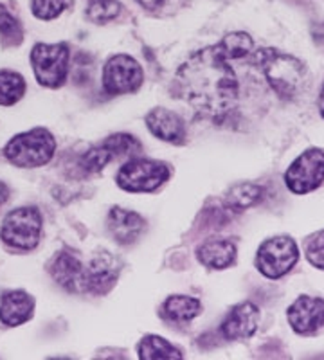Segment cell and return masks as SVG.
<instances>
[{
	"mask_svg": "<svg viewBox=\"0 0 324 360\" xmlns=\"http://www.w3.org/2000/svg\"><path fill=\"white\" fill-rule=\"evenodd\" d=\"M231 62L233 56L218 41L191 54L176 70V92L202 117L223 121L238 105L240 85Z\"/></svg>",
	"mask_w": 324,
	"mask_h": 360,
	"instance_id": "obj_1",
	"label": "cell"
},
{
	"mask_svg": "<svg viewBox=\"0 0 324 360\" xmlns=\"http://www.w3.org/2000/svg\"><path fill=\"white\" fill-rule=\"evenodd\" d=\"M256 63L261 69L271 89L281 99L296 98L303 89L306 79V65L299 58L265 47L256 53Z\"/></svg>",
	"mask_w": 324,
	"mask_h": 360,
	"instance_id": "obj_2",
	"label": "cell"
},
{
	"mask_svg": "<svg viewBox=\"0 0 324 360\" xmlns=\"http://www.w3.org/2000/svg\"><path fill=\"white\" fill-rule=\"evenodd\" d=\"M56 141L46 128H33L9 139L4 157L17 168H41L54 157Z\"/></svg>",
	"mask_w": 324,
	"mask_h": 360,
	"instance_id": "obj_3",
	"label": "cell"
},
{
	"mask_svg": "<svg viewBox=\"0 0 324 360\" xmlns=\"http://www.w3.org/2000/svg\"><path fill=\"white\" fill-rule=\"evenodd\" d=\"M41 231H44V217L40 209L34 205H22L6 214L0 225V240L9 249L29 252L37 249L40 243Z\"/></svg>",
	"mask_w": 324,
	"mask_h": 360,
	"instance_id": "obj_4",
	"label": "cell"
},
{
	"mask_svg": "<svg viewBox=\"0 0 324 360\" xmlns=\"http://www.w3.org/2000/svg\"><path fill=\"white\" fill-rule=\"evenodd\" d=\"M169 175H171V169L166 162L131 157L119 168L115 175V182L123 191L152 193L164 184Z\"/></svg>",
	"mask_w": 324,
	"mask_h": 360,
	"instance_id": "obj_5",
	"label": "cell"
},
{
	"mask_svg": "<svg viewBox=\"0 0 324 360\" xmlns=\"http://www.w3.org/2000/svg\"><path fill=\"white\" fill-rule=\"evenodd\" d=\"M69 56L70 51L65 41L34 45L31 51V67L38 85L60 89L69 74Z\"/></svg>",
	"mask_w": 324,
	"mask_h": 360,
	"instance_id": "obj_6",
	"label": "cell"
},
{
	"mask_svg": "<svg viewBox=\"0 0 324 360\" xmlns=\"http://www.w3.org/2000/svg\"><path fill=\"white\" fill-rule=\"evenodd\" d=\"M299 262V247L290 236L268 238L256 252V269L267 279H279L288 274Z\"/></svg>",
	"mask_w": 324,
	"mask_h": 360,
	"instance_id": "obj_7",
	"label": "cell"
},
{
	"mask_svg": "<svg viewBox=\"0 0 324 360\" xmlns=\"http://www.w3.org/2000/svg\"><path fill=\"white\" fill-rule=\"evenodd\" d=\"M324 182V150L310 148L288 166L285 184L296 195L316 191Z\"/></svg>",
	"mask_w": 324,
	"mask_h": 360,
	"instance_id": "obj_8",
	"label": "cell"
},
{
	"mask_svg": "<svg viewBox=\"0 0 324 360\" xmlns=\"http://www.w3.org/2000/svg\"><path fill=\"white\" fill-rule=\"evenodd\" d=\"M141 150H143V144L134 135H110L82 157V169L86 173H99L112 160L119 157H136Z\"/></svg>",
	"mask_w": 324,
	"mask_h": 360,
	"instance_id": "obj_9",
	"label": "cell"
},
{
	"mask_svg": "<svg viewBox=\"0 0 324 360\" xmlns=\"http://www.w3.org/2000/svg\"><path fill=\"white\" fill-rule=\"evenodd\" d=\"M144 74L137 60L128 54H115L103 70V86L108 94H134L141 89Z\"/></svg>",
	"mask_w": 324,
	"mask_h": 360,
	"instance_id": "obj_10",
	"label": "cell"
},
{
	"mask_svg": "<svg viewBox=\"0 0 324 360\" xmlns=\"http://www.w3.org/2000/svg\"><path fill=\"white\" fill-rule=\"evenodd\" d=\"M287 319L297 335H313L324 328V299L299 295L288 307Z\"/></svg>",
	"mask_w": 324,
	"mask_h": 360,
	"instance_id": "obj_11",
	"label": "cell"
},
{
	"mask_svg": "<svg viewBox=\"0 0 324 360\" xmlns=\"http://www.w3.org/2000/svg\"><path fill=\"white\" fill-rule=\"evenodd\" d=\"M85 266L79 256L72 250H62L53 258L49 272L54 281L67 292L83 294L85 292Z\"/></svg>",
	"mask_w": 324,
	"mask_h": 360,
	"instance_id": "obj_12",
	"label": "cell"
},
{
	"mask_svg": "<svg viewBox=\"0 0 324 360\" xmlns=\"http://www.w3.org/2000/svg\"><path fill=\"white\" fill-rule=\"evenodd\" d=\"M108 233L121 245L136 243L146 231V220L139 213L124 207H112L107 218Z\"/></svg>",
	"mask_w": 324,
	"mask_h": 360,
	"instance_id": "obj_13",
	"label": "cell"
},
{
	"mask_svg": "<svg viewBox=\"0 0 324 360\" xmlns=\"http://www.w3.org/2000/svg\"><path fill=\"white\" fill-rule=\"evenodd\" d=\"M259 323V308L256 304L249 303H240L227 314L223 319L220 332L226 339L229 340H243L250 339L258 330Z\"/></svg>",
	"mask_w": 324,
	"mask_h": 360,
	"instance_id": "obj_14",
	"label": "cell"
},
{
	"mask_svg": "<svg viewBox=\"0 0 324 360\" xmlns=\"http://www.w3.org/2000/svg\"><path fill=\"white\" fill-rule=\"evenodd\" d=\"M119 274L117 259L101 252L96 254L85 266V292L91 294H105L112 288V285Z\"/></svg>",
	"mask_w": 324,
	"mask_h": 360,
	"instance_id": "obj_15",
	"label": "cell"
},
{
	"mask_svg": "<svg viewBox=\"0 0 324 360\" xmlns=\"http://www.w3.org/2000/svg\"><path fill=\"white\" fill-rule=\"evenodd\" d=\"M34 314V297L24 290H9L0 295V323L17 328L31 321Z\"/></svg>",
	"mask_w": 324,
	"mask_h": 360,
	"instance_id": "obj_16",
	"label": "cell"
},
{
	"mask_svg": "<svg viewBox=\"0 0 324 360\" xmlns=\"http://www.w3.org/2000/svg\"><path fill=\"white\" fill-rule=\"evenodd\" d=\"M146 127L157 139L169 144H182L186 141V124L181 115L168 108H153L146 115Z\"/></svg>",
	"mask_w": 324,
	"mask_h": 360,
	"instance_id": "obj_17",
	"label": "cell"
},
{
	"mask_svg": "<svg viewBox=\"0 0 324 360\" xmlns=\"http://www.w3.org/2000/svg\"><path fill=\"white\" fill-rule=\"evenodd\" d=\"M197 258L207 269H227L236 262V243L227 238H211L198 247Z\"/></svg>",
	"mask_w": 324,
	"mask_h": 360,
	"instance_id": "obj_18",
	"label": "cell"
},
{
	"mask_svg": "<svg viewBox=\"0 0 324 360\" xmlns=\"http://www.w3.org/2000/svg\"><path fill=\"white\" fill-rule=\"evenodd\" d=\"M162 315L166 321L175 324H188L198 317L202 311V304L198 299L189 295H171L162 304Z\"/></svg>",
	"mask_w": 324,
	"mask_h": 360,
	"instance_id": "obj_19",
	"label": "cell"
},
{
	"mask_svg": "<svg viewBox=\"0 0 324 360\" xmlns=\"http://www.w3.org/2000/svg\"><path fill=\"white\" fill-rule=\"evenodd\" d=\"M263 197H265V189L261 186L252 184V182H242L227 191L226 202L233 211L240 213V211H245V209L259 204Z\"/></svg>",
	"mask_w": 324,
	"mask_h": 360,
	"instance_id": "obj_20",
	"label": "cell"
},
{
	"mask_svg": "<svg viewBox=\"0 0 324 360\" xmlns=\"http://www.w3.org/2000/svg\"><path fill=\"white\" fill-rule=\"evenodd\" d=\"M25 79L20 72L9 69H0V107L17 105L25 96Z\"/></svg>",
	"mask_w": 324,
	"mask_h": 360,
	"instance_id": "obj_21",
	"label": "cell"
},
{
	"mask_svg": "<svg viewBox=\"0 0 324 360\" xmlns=\"http://www.w3.org/2000/svg\"><path fill=\"white\" fill-rule=\"evenodd\" d=\"M139 359L143 360H179L182 353L159 335H146L139 342Z\"/></svg>",
	"mask_w": 324,
	"mask_h": 360,
	"instance_id": "obj_22",
	"label": "cell"
},
{
	"mask_svg": "<svg viewBox=\"0 0 324 360\" xmlns=\"http://www.w3.org/2000/svg\"><path fill=\"white\" fill-rule=\"evenodd\" d=\"M0 40L8 47H15L24 40V27L13 17L6 6L0 4Z\"/></svg>",
	"mask_w": 324,
	"mask_h": 360,
	"instance_id": "obj_23",
	"label": "cell"
},
{
	"mask_svg": "<svg viewBox=\"0 0 324 360\" xmlns=\"http://www.w3.org/2000/svg\"><path fill=\"white\" fill-rule=\"evenodd\" d=\"M121 15V4L115 0H92L86 8V18L94 24H107Z\"/></svg>",
	"mask_w": 324,
	"mask_h": 360,
	"instance_id": "obj_24",
	"label": "cell"
},
{
	"mask_svg": "<svg viewBox=\"0 0 324 360\" xmlns=\"http://www.w3.org/2000/svg\"><path fill=\"white\" fill-rule=\"evenodd\" d=\"M70 0H31V11L38 20H54L69 8Z\"/></svg>",
	"mask_w": 324,
	"mask_h": 360,
	"instance_id": "obj_25",
	"label": "cell"
},
{
	"mask_svg": "<svg viewBox=\"0 0 324 360\" xmlns=\"http://www.w3.org/2000/svg\"><path fill=\"white\" fill-rule=\"evenodd\" d=\"M304 254L310 265L324 270V229L317 231L304 242Z\"/></svg>",
	"mask_w": 324,
	"mask_h": 360,
	"instance_id": "obj_26",
	"label": "cell"
},
{
	"mask_svg": "<svg viewBox=\"0 0 324 360\" xmlns=\"http://www.w3.org/2000/svg\"><path fill=\"white\" fill-rule=\"evenodd\" d=\"M137 2H139V4L146 9H157L162 6V2H164V0H137Z\"/></svg>",
	"mask_w": 324,
	"mask_h": 360,
	"instance_id": "obj_27",
	"label": "cell"
},
{
	"mask_svg": "<svg viewBox=\"0 0 324 360\" xmlns=\"http://www.w3.org/2000/svg\"><path fill=\"white\" fill-rule=\"evenodd\" d=\"M8 198H9L8 184H4V182L0 180V207H2V205H4L6 202H8Z\"/></svg>",
	"mask_w": 324,
	"mask_h": 360,
	"instance_id": "obj_28",
	"label": "cell"
},
{
	"mask_svg": "<svg viewBox=\"0 0 324 360\" xmlns=\"http://www.w3.org/2000/svg\"><path fill=\"white\" fill-rule=\"evenodd\" d=\"M319 112L324 119V85H323V90H320V94H319Z\"/></svg>",
	"mask_w": 324,
	"mask_h": 360,
	"instance_id": "obj_29",
	"label": "cell"
}]
</instances>
